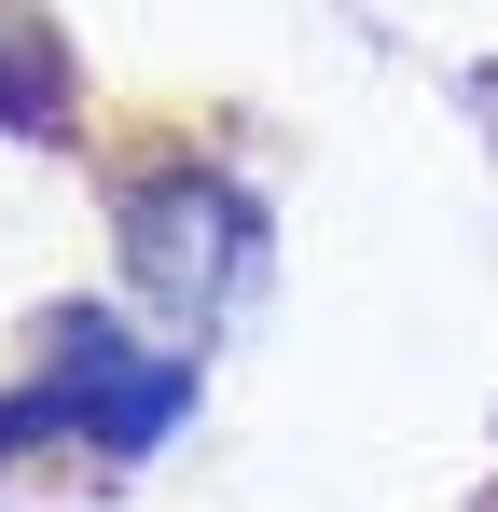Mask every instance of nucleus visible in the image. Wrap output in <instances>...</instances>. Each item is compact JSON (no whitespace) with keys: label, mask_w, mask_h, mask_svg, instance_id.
Segmentation results:
<instances>
[{"label":"nucleus","mask_w":498,"mask_h":512,"mask_svg":"<svg viewBox=\"0 0 498 512\" xmlns=\"http://www.w3.org/2000/svg\"><path fill=\"white\" fill-rule=\"evenodd\" d=\"M180 402H194L180 360H139L111 319H70V333H56V374H42L28 402H0V443H28V429H97L111 457H139V443L180 429Z\"/></svg>","instance_id":"nucleus-1"}]
</instances>
